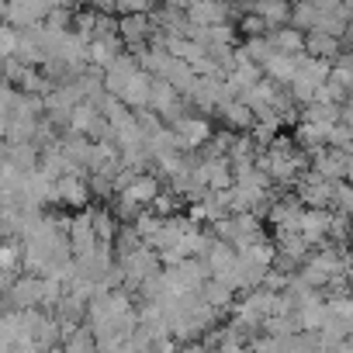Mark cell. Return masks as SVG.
I'll return each instance as SVG.
<instances>
[{
	"label": "cell",
	"instance_id": "obj_10",
	"mask_svg": "<svg viewBox=\"0 0 353 353\" xmlns=\"http://www.w3.org/2000/svg\"><path fill=\"white\" fill-rule=\"evenodd\" d=\"M191 225H198L191 215H181V212H176V215H166L163 219V225L145 239L156 253H163V250H173V246H181V239H184V232L191 229Z\"/></svg>",
	"mask_w": 353,
	"mask_h": 353
},
{
	"label": "cell",
	"instance_id": "obj_33",
	"mask_svg": "<svg viewBox=\"0 0 353 353\" xmlns=\"http://www.w3.org/2000/svg\"><path fill=\"white\" fill-rule=\"evenodd\" d=\"M236 25H239V32H243L246 39H250V35H270V32H274V25H270L263 14H256V11H246Z\"/></svg>",
	"mask_w": 353,
	"mask_h": 353
},
{
	"label": "cell",
	"instance_id": "obj_15",
	"mask_svg": "<svg viewBox=\"0 0 353 353\" xmlns=\"http://www.w3.org/2000/svg\"><path fill=\"white\" fill-rule=\"evenodd\" d=\"M39 163H42V145L39 142H4V166L32 173V170H39Z\"/></svg>",
	"mask_w": 353,
	"mask_h": 353
},
{
	"label": "cell",
	"instance_id": "obj_39",
	"mask_svg": "<svg viewBox=\"0 0 353 353\" xmlns=\"http://www.w3.org/2000/svg\"><path fill=\"white\" fill-rule=\"evenodd\" d=\"M339 350H353V332H350V336L343 339V346H339Z\"/></svg>",
	"mask_w": 353,
	"mask_h": 353
},
{
	"label": "cell",
	"instance_id": "obj_4",
	"mask_svg": "<svg viewBox=\"0 0 353 353\" xmlns=\"http://www.w3.org/2000/svg\"><path fill=\"white\" fill-rule=\"evenodd\" d=\"M229 97V87H225V73H205V77H198V87L191 90V104H194V111H201V114H215L219 111V104Z\"/></svg>",
	"mask_w": 353,
	"mask_h": 353
},
{
	"label": "cell",
	"instance_id": "obj_20",
	"mask_svg": "<svg viewBox=\"0 0 353 353\" xmlns=\"http://www.w3.org/2000/svg\"><path fill=\"white\" fill-rule=\"evenodd\" d=\"M201 294H205V301L215 305L219 312H232V305H236V288H232L229 281H222V277H208L205 288H201Z\"/></svg>",
	"mask_w": 353,
	"mask_h": 353
},
{
	"label": "cell",
	"instance_id": "obj_37",
	"mask_svg": "<svg viewBox=\"0 0 353 353\" xmlns=\"http://www.w3.org/2000/svg\"><path fill=\"white\" fill-rule=\"evenodd\" d=\"M291 277H294V274H288V270H281V267H270L267 277H263V288H270V291H284V288L291 284Z\"/></svg>",
	"mask_w": 353,
	"mask_h": 353
},
{
	"label": "cell",
	"instance_id": "obj_28",
	"mask_svg": "<svg viewBox=\"0 0 353 353\" xmlns=\"http://www.w3.org/2000/svg\"><path fill=\"white\" fill-rule=\"evenodd\" d=\"M294 142L301 145V149H308V152H319L322 145H329L325 142V125H315V121H298L294 125Z\"/></svg>",
	"mask_w": 353,
	"mask_h": 353
},
{
	"label": "cell",
	"instance_id": "obj_17",
	"mask_svg": "<svg viewBox=\"0 0 353 353\" xmlns=\"http://www.w3.org/2000/svg\"><path fill=\"white\" fill-rule=\"evenodd\" d=\"M149 97H152V73L139 70V73H135V77L125 83V90H121V101H125L128 108L142 111V108H149Z\"/></svg>",
	"mask_w": 353,
	"mask_h": 353
},
{
	"label": "cell",
	"instance_id": "obj_29",
	"mask_svg": "<svg viewBox=\"0 0 353 353\" xmlns=\"http://www.w3.org/2000/svg\"><path fill=\"white\" fill-rule=\"evenodd\" d=\"M94 229H97V236H101V243H114V236H118V229H121V219L114 215V208L111 205H94Z\"/></svg>",
	"mask_w": 353,
	"mask_h": 353
},
{
	"label": "cell",
	"instance_id": "obj_1",
	"mask_svg": "<svg viewBox=\"0 0 353 353\" xmlns=\"http://www.w3.org/2000/svg\"><path fill=\"white\" fill-rule=\"evenodd\" d=\"M294 191H298V198H301L308 208H332V201H336V181H329V176H322V173L312 170V166L298 176Z\"/></svg>",
	"mask_w": 353,
	"mask_h": 353
},
{
	"label": "cell",
	"instance_id": "obj_40",
	"mask_svg": "<svg viewBox=\"0 0 353 353\" xmlns=\"http://www.w3.org/2000/svg\"><path fill=\"white\" fill-rule=\"evenodd\" d=\"M343 42H346V46L353 49V21H350V32H346V39H343Z\"/></svg>",
	"mask_w": 353,
	"mask_h": 353
},
{
	"label": "cell",
	"instance_id": "obj_11",
	"mask_svg": "<svg viewBox=\"0 0 353 353\" xmlns=\"http://www.w3.org/2000/svg\"><path fill=\"white\" fill-rule=\"evenodd\" d=\"M188 18L194 25H225V21H236V4L232 0H191Z\"/></svg>",
	"mask_w": 353,
	"mask_h": 353
},
{
	"label": "cell",
	"instance_id": "obj_32",
	"mask_svg": "<svg viewBox=\"0 0 353 353\" xmlns=\"http://www.w3.org/2000/svg\"><path fill=\"white\" fill-rule=\"evenodd\" d=\"M97 8H77V18H73V32L77 35H83L87 42L94 39V32H97Z\"/></svg>",
	"mask_w": 353,
	"mask_h": 353
},
{
	"label": "cell",
	"instance_id": "obj_27",
	"mask_svg": "<svg viewBox=\"0 0 353 353\" xmlns=\"http://www.w3.org/2000/svg\"><path fill=\"white\" fill-rule=\"evenodd\" d=\"M42 118H4V142H35Z\"/></svg>",
	"mask_w": 353,
	"mask_h": 353
},
{
	"label": "cell",
	"instance_id": "obj_16",
	"mask_svg": "<svg viewBox=\"0 0 353 353\" xmlns=\"http://www.w3.org/2000/svg\"><path fill=\"white\" fill-rule=\"evenodd\" d=\"M312 170H319L329 181H346V149L322 145L319 152H312Z\"/></svg>",
	"mask_w": 353,
	"mask_h": 353
},
{
	"label": "cell",
	"instance_id": "obj_5",
	"mask_svg": "<svg viewBox=\"0 0 353 353\" xmlns=\"http://www.w3.org/2000/svg\"><path fill=\"white\" fill-rule=\"evenodd\" d=\"M87 176H90V173H87ZM87 176H83V173H63L59 181H56V205L73 208V212L87 208V205L94 201V191H90Z\"/></svg>",
	"mask_w": 353,
	"mask_h": 353
},
{
	"label": "cell",
	"instance_id": "obj_23",
	"mask_svg": "<svg viewBox=\"0 0 353 353\" xmlns=\"http://www.w3.org/2000/svg\"><path fill=\"white\" fill-rule=\"evenodd\" d=\"M270 39H274V46H277L281 52H291V56L305 52V46H308V32H301V28H294V25H281V28H274Z\"/></svg>",
	"mask_w": 353,
	"mask_h": 353
},
{
	"label": "cell",
	"instance_id": "obj_12",
	"mask_svg": "<svg viewBox=\"0 0 353 353\" xmlns=\"http://www.w3.org/2000/svg\"><path fill=\"white\" fill-rule=\"evenodd\" d=\"M121 39H125V49H142V46H149L152 42V35H156V21H152V14H121Z\"/></svg>",
	"mask_w": 353,
	"mask_h": 353
},
{
	"label": "cell",
	"instance_id": "obj_18",
	"mask_svg": "<svg viewBox=\"0 0 353 353\" xmlns=\"http://www.w3.org/2000/svg\"><path fill=\"white\" fill-rule=\"evenodd\" d=\"M343 46H346V42H343L339 35H329V32H322V28H312L305 52L322 56V59H339V56H343Z\"/></svg>",
	"mask_w": 353,
	"mask_h": 353
},
{
	"label": "cell",
	"instance_id": "obj_7",
	"mask_svg": "<svg viewBox=\"0 0 353 353\" xmlns=\"http://www.w3.org/2000/svg\"><path fill=\"white\" fill-rule=\"evenodd\" d=\"M305 208H308V205L298 198V191H294V194H274V201H270V208H267V222H270L274 229H301Z\"/></svg>",
	"mask_w": 353,
	"mask_h": 353
},
{
	"label": "cell",
	"instance_id": "obj_31",
	"mask_svg": "<svg viewBox=\"0 0 353 353\" xmlns=\"http://www.w3.org/2000/svg\"><path fill=\"white\" fill-rule=\"evenodd\" d=\"M319 14L322 8L315 4V0H294V11H291V25L301 28V32H312L319 25Z\"/></svg>",
	"mask_w": 353,
	"mask_h": 353
},
{
	"label": "cell",
	"instance_id": "obj_30",
	"mask_svg": "<svg viewBox=\"0 0 353 353\" xmlns=\"http://www.w3.org/2000/svg\"><path fill=\"white\" fill-rule=\"evenodd\" d=\"M184 205H188V198H184L181 191H176V188H170V184H166V188L156 194V201H152L149 208H152L156 215H163V219H166V215H176Z\"/></svg>",
	"mask_w": 353,
	"mask_h": 353
},
{
	"label": "cell",
	"instance_id": "obj_2",
	"mask_svg": "<svg viewBox=\"0 0 353 353\" xmlns=\"http://www.w3.org/2000/svg\"><path fill=\"white\" fill-rule=\"evenodd\" d=\"M173 128V135H176V145H181L184 152H194V149H201L208 139H212V118L208 114H201V111H191V114H184L181 121H173L170 125Z\"/></svg>",
	"mask_w": 353,
	"mask_h": 353
},
{
	"label": "cell",
	"instance_id": "obj_19",
	"mask_svg": "<svg viewBox=\"0 0 353 353\" xmlns=\"http://www.w3.org/2000/svg\"><path fill=\"white\" fill-rule=\"evenodd\" d=\"M353 332V325L343 319V315H336L332 308H329V315L322 319V325H319V336H322V346L325 350H339L343 346V339Z\"/></svg>",
	"mask_w": 353,
	"mask_h": 353
},
{
	"label": "cell",
	"instance_id": "obj_24",
	"mask_svg": "<svg viewBox=\"0 0 353 353\" xmlns=\"http://www.w3.org/2000/svg\"><path fill=\"white\" fill-rule=\"evenodd\" d=\"M125 39L118 35V39H94L90 42V66H101V70H108L125 49Z\"/></svg>",
	"mask_w": 353,
	"mask_h": 353
},
{
	"label": "cell",
	"instance_id": "obj_34",
	"mask_svg": "<svg viewBox=\"0 0 353 353\" xmlns=\"http://www.w3.org/2000/svg\"><path fill=\"white\" fill-rule=\"evenodd\" d=\"M332 80H336V83H343V87L353 94V49H350V52H343L339 59H332Z\"/></svg>",
	"mask_w": 353,
	"mask_h": 353
},
{
	"label": "cell",
	"instance_id": "obj_6",
	"mask_svg": "<svg viewBox=\"0 0 353 353\" xmlns=\"http://www.w3.org/2000/svg\"><path fill=\"white\" fill-rule=\"evenodd\" d=\"M125 288H132V291H139V284L149 277V274H156V270H163V260H159V253L149 246V243H142L135 253H128L125 260Z\"/></svg>",
	"mask_w": 353,
	"mask_h": 353
},
{
	"label": "cell",
	"instance_id": "obj_35",
	"mask_svg": "<svg viewBox=\"0 0 353 353\" xmlns=\"http://www.w3.org/2000/svg\"><path fill=\"white\" fill-rule=\"evenodd\" d=\"M132 225H135V232H139L142 239H149V236H152V232L163 225V215H156L152 208H142V215H139Z\"/></svg>",
	"mask_w": 353,
	"mask_h": 353
},
{
	"label": "cell",
	"instance_id": "obj_9",
	"mask_svg": "<svg viewBox=\"0 0 353 353\" xmlns=\"http://www.w3.org/2000/svg\"><path fill=\"white\" fill-rule=\"evenodd\" d=\"M201 256H205V263H208V270H212V277H222V281H229L243 253H239V250H236V246H232L229 239H222V236H215V239L208 243V250H205Z\"/></svg>",
	"mask_w": 353,
	"mask_h": 353
},
{
	"label": "cell",
	"instance_id": "obj_22",
	"mask_svg": "<svg viewBox=\"0 0 353 353\" xmlns=\"http://www.w3.org/2000/svg\"><path fill=\"white\" fill-rule=\"evenodd\" d=\"M63 353H97V332L90 322H80L73 332L63 339Z\"/></svg>",
	"mask_w": 353,
	"mask_h": 353
},
{
	"label": "cell",
	"instance_id": "obj_8",
	"mask_svg": "<svg viewBox=\"0 0 353 353\" xmlns=\"http://www.w3.org/2000/svg\"><path fill=\"white\" fill-rule=\"evenodd\" d=\"M70 243H73V256H90L101 243L97 229H94V208H80L73 215V225H70Z\"/></svg>",
	"mask_w": 353,
	"mask_h": 353
},
{
	"label": "cell",
	"instance_id": "obj_36",
	"mask_svg": "<svg viewBox=\"0 0 353 353\" xmlns=\"http://www.w3.org/2000/svg\"><path fill=\"white\" fill-rule=\"evenodd\" d=\"M159 0H118V14H152Z\"/></svg>",
	"mask_w": 353,
	"mask_h": 353
},
{
	"label": "cell",
	"instance_id": "obj_21",
	"mask_svg": "<svg viewBox=\"0 0 353 353\" xmlns=\"http://www.w3.org/2000/svg\"><path fill=\"white\" fill-rule=\"evenodd\" d=\"M256 14H263L274 28L281 25H291V11H294V0H253V8Z\"/></svg>",
	"mask_w": 353,
	"mask_h": 353
},
{
	"label": "cell",
	"instance_id": "obj_38",
	"mask_svg": "<svg viewBox=\"0 0 353 353\" xmlns=\"http://www.w3.org/2000/svg\"><path fill=\"white\" fill-rule=\"evenodd\" d=\"M315 4L322 8V11H336V8H343L346 0H315Z\"/></svg>",
	"mask_w": 353,
	"mask_h": 353
},
{
	"label": "cell",
	"instance_id": "obj_26",
	"mask_svg": "<svg viewBox=\"0 0 353 353\" xmlns=\"http://www.w3.org/2000/svg\"><path fill=\"white\" fill-rule=\"evenodd\" d=\"M339 111H343V104H336V101H308V104H301V118L305 121H315V125H332V121H339Z\"/></svg>",
	"mask_w": 353,
	"mask_h": 353
},
{
	"label": "cell",
	"instance_id": "obj_3",
	"mask_svg": "<svg viewBox=\"0 0 353 353\" xmlns=\"http://www.w3.org/2000/svg\"><path fill=\"white\" fill-rule=\"evenodd\" d=\"M42 305V274H21L11 288L0 291V312L4 308H35Z\"/></svg>",
	"mask_w": 353,
	"mask_h": 353
},
{
	"label": "cell",
	"instance_id": "obj_25",
	"mask_svg": "<svg viewBox=\"0 0 353 353\" xmlns=\"http://www.w3.org/2000/svg\"><path fill=\"white\" fill-rule=\"evenodd\" d=\"M298 56H301V52H298ZM298 56H291V52H281V49H277V52L270 56V63L263 66V70H267V77H274L277 83H284V87H288V83L294 80V73H298Z\"/></svg>",
	"mask_w": 353,
	"mask_h": 353
},
{
	"label": "cell",
	"instance_id": "obj_14",
	"mask_svg": "<svg viewBox=\"0 0 353 353\" xmlns=\"http://www.w3.org/2000/svg\"><path fill=\"white\" fill-rule=\"evenodd\" d=\"M215 118H222V125H229V128H236V132H250V128L256 125V114H253V108H250L243 97H225V101L219 104Z\"/></svg>",
	"mask_w": 353,
	"mask_h": 353
},
{
	"label": "cell",
	"instance_id": "obj_13",
	"mask_svg": "<svg viewBox=\"0 0 353 353\" xmlns=\"http://www.w3.org/2000/svg\"><path fill=\"white\" fill-rule=\"evenodd\" d=\"M267 263H260V260H253L250 253H243L239 256V263H236V270H232V277H229V284L243 294V291H253V288H263V277H267Z\"/></svg>",
	"mask_w": 353,
	"mask_h": 353
}]
</instances>
